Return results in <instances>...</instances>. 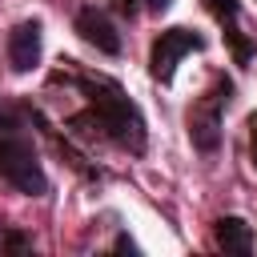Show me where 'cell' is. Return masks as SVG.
Wrapping results in <instances>:
<instances>
[{"label": "cell", "instance_id": "obj_7", "mask_svg": "<svg viewBox=\"0 0 257 257\" xmlns=\"http://www.w3.org/2000/svg\"><path fill=\"white\" fill-rule=\"evenodd\" d=\"M205 8L217 16V24L225 28V36H229V48H233V56H237V64H249V56H253V44L241 36V28H237V12H241V4L237 0H205Z\"/></svg>", "mask_w": 257, "mask_h": 257}, {"label": "cell", "instance_id": "obj_4", "mask_svg": "<svg viewBox=\"0 0 257 257\" xmlns=\"http://www.w3.org/2000/svg\"><path fill=\"white\" fill-rule=\"evenodd\" d=\"M201 48H205V36H201V32L169 28V32H161V36L153 40L149 68H153V76H157L161 84H169V80H173V72H177V60H181L185 52H201Z\"/></svg>", "mask_w": 257, "mask_h": 257}, {"label": "cell", "instance_id": "obj_11", "mask_svg": "<svg viewBox=\"0 0 257 257\" xmlns=\"http://www.w3.org/2000/svg\"><path fill=\"white\" fill-rule=\"evenodd\" d=\"M249 128H253V165H257V112H253V120H249Z\"/></svg>", "mask_w": 257, "mask_h": 257}, {"label": "cell", "instance_id": "obj_3", "mask_svg": "<svg viewBox=\"0 0 257 257\" xmlns=\"http://www.w3.org/2000/svg\"><path fill=\"white\" fill-rule=\"evenodd\" d=\"M229 92H233V84H229L225 76H217L213 88L189 108V141H193L201 153H213V149L221 145V108L229 104Z\"/></svg>", "mask_w": 257, "mask_h": 257}, {"label": "cell", "instance_id": "obj_2", "mask_svg": "<svg viewBox=\"0 0 257 257\" xmlns=\"http://www.w3.org/2000/svg\"><path fill=\"white\" fill-rule=\"evenodd\" d=\"M0 177L8 185H16L20 193H28V197H44L48 193V177L40 169L36 149L24 137H12V133H0Z\"/></svg>", "mask_w": 257, "mask_h": 257}, {"label": "cell", "instance_id": "obj_10", "mask_svg": "<svg viewBox=\"0 0 257 257\" xmlns=\"http://www.w3.org/2000/svg\"><path fill=\"white\" fill-rule=\"evenodd\" d=\"M169 4H173V0H145V8H149V12H165Z\"/></svg>", "mask_w": 257, "mask_h": 257}, {"label": "cell", "instance_id": "obj_8", "mask_svg": "<svg viewBox=\"0 0 257 257\" xmlns=\"http://www.w3.org/2000/svg\"><path fill=\"white\" fill-rule=\"evenodd\" d=\"M217 245L225 253H249L253 249V233L241 217H221L217 221Z\"/></svg>", "mask_w": 257, "mask_h": 257}, {"label": "cell", "instance_id": "obj_5", "mask_svg": "<svg viewBox=\"0 0 257 257\" xmlns=\"http://www.w3.org/2000/svg\"><path fill=\"white\" fill-rule=\"evenodd\" d=\"M76 32H80L88 44H96L100 52H108V56L120 52V32H116V24H112L100 8H92V4L76 12Z\"/></svg>", "mask_w": 257, "mask_h": 257}, {"label": "cell", "instance_id": "obj_9", "mask_svg": "<svg viewBox=\"0 0 257 257\" xmlns=\"http://www.w3.org/2000/svg\"><path fill=\"white\" fill-rule=\"evenodd\" d=\"M0 249H28V237H20V233L0 225Z\"/></svg>", "mask_w": 257, "mask_h": 257}, {"label": "cell", "instance_id": "obj_1", "mask_svg": "<svg viewBox=\"0 0 257 257\" xmlns=\"http://www.w3.org/2000/svg\"><path fill=\"white\" fill-rule=\"evenodd\" d=\"M84 92H88V120H96V128L128 149V153H145V120H141V108L104 76H84L80 80Z\"/></svg>", "mask_w": 257, "mask_h": 257}, {"label": "cell", "instance_id": "obj_12", "mask_svg": "<svg viewBox=\"0 0 257 257\" xmlns=\"http://www.w3.org/2000/svg\"><path fill=\"white\" fill-rule=\"evenodd\" d=\"M116 8H120V12H133L137 4H133V0H116Z\"/></svg>", "mask_w": 257, "mask_h": 257}, {"label": "cell", "instance_id": "obj_6", "mask_svg": "<svg viewBox=\"0 0 257 257\" xmlns=\"http://www.w3.org/2000/svg\"><path fill=\"white\" fill-rule=\"evenodd\" d=\"M36 60H40V24L24 20L8 36V64L16 72H28V68H36Z\"/></svg>", "mask_w": 257, "mask_h": 257}]
</instances>
